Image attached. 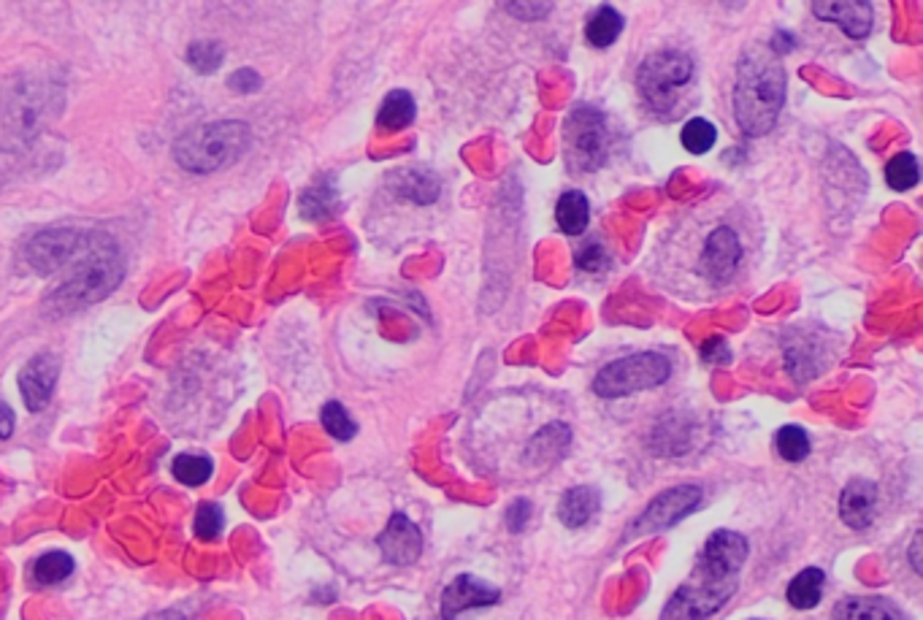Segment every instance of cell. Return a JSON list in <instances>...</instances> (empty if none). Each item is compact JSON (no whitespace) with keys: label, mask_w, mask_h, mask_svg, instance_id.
Returning a JSON list of instances; mask_svg holds the SVG:
<instances>
[{"label":"cell","mask_w":923,"mask_h":620,"mask_svg":"<svg viewBox=\"0 0 923 620\" xmlns=\"http://www.w3.org/2000/svg\"><path fill=\"white\" fill-rule=\"evenodd\" d=\"M824 586H826V575L824 569H818V566H807V569H802L794 580L789 583V605L796 607V610H813V607L821 605V599H824Z\"/></svg>","instance_id":"cell-24"},{"label":"cell","mask_w":923,"mask_h":620,"mask_svg":"<svg viewBox=\"0 0 923 620\" xmlns=\"http://www.w3.org/2000/svg\"><path fill=\"white\" fill-rule=\"evenodd\" d=\"M222 525H225V515H222L220 507L211 504V501H206V504L198 507V512H195V521H193L195 536L211 542V540H217V536L222 534Z\"/></svg>","instance_id":"cell-35"},{"label":"cell","mask_w":923,"mask_h":620,"mask_svg":"<svg viewBox=\"0 0 923 620\" xmlns=\"http://www.w3.org/2000/svg\"><path fill=\"white\" fill-rule=\"evenodd\" d=\"M680 139H683V146L691 152V155H704V152H709L715 146L718 128H715L709 120H704V117H691V120L683 126Z\"/></svg>","instance_id":"cell-32"},{"label":"cell","mask_w":923,"mask_h":620,"mask_svg":"<svg viewBox=\"0 0 923 620\" xmlns=\"http://www.w3.org/2000/svg\"><path fill=\"white\" fill-rule=\"evenodd\" d=\"M704 499V490L699 486H674L655 496L648 504V510L637 518L634 534H659V531L672 529L683 521L685 515L696 510Z\"/></svg>","instance_id":"cell-10"},{"label":"cell","mask_w":923,"mask_h":620,"mask_svg":"<svg viewBox=\"0 0 923 620\" xmlns=\"http://www.w3.org/2000/svg\"><path fill=\"white\" fill-rule=\"evenodd\" d=\"M919 542H921V534H915V540H913V547H910V555H913V569L919 572L921 575V561H919V553H921V547H919Z\"/></svg>","instance_id":"cell-42"},{"label":"cell","mask_w":923,"mask_h":620,"mask_svg":"<svg viewBox=\"0 0 923 620\" xmlns=\"http://www.w3.org/2000/svg\"><path fill=\"white\" fill-rule=\"evenodd\" d=\"M623 25V14H620L615 6L605 3L590 14L588 25H585V39H588V44L596 46V50H607V46H612L615 41L620 39Z\"/></svg>","instance_id":"cell-23"},{"label":"cell","mask_w":923,"mask_h":620,"mask_svg":"<svg viewBox=\"0 0 923 620\" xmlns=\"http://www.w3.org/2000/svg\"><path fill=\"white\" fill-rule=\"evenodd\" d=\"M921 180V165L913 152H899L886 165V182L893 191H913Z\"/></svg>","instance_id":"cell-31"},{"label":"cell","mask_w":923,"mask_h":620,"mask_svg":"<svg viewBox=\"0 0 923 620\" xmlns=\"http://www.w3.org/2000/svg\"><path fill=\"white\" fill-rule=\"evenodd\" d=\"M555 222L566 236L585 233L590 222V204L583 191H566L555 204Z\"/></svg>","instance_id":"cell-25"},{"label":"cell","mask_w":923,"mask_h":620,"mask_svg":"<svg viewBox=\"0 0 923 620\" xmlns=\"http://www.w3.org/2000/svg\"><path fill=\"white\" fill-rule=\"evenodd\" d=\"M176 480L187 488H198L204 482L211 480L215 475V464H211L209 456H198V453H182V456L174 458V466H171Z\"/></svg>","instance_id":"cell-28"},{"label":"cell","mask_w":923,"mask_h":620,"mask_svg":"<svg viewBox=\"0 0 923 620\" xmlns=\"http://www.w3.org/2000/svg\"><path fill=\"white\" fill-rule=\"evenodd\" d=\"M63 106V96L50 79L28 76L14 85L6 98V126L17 135H33L55 117Z\"/></svg>","instance_id":"cell-8"},{"label":"cell","mask_w":923,"mask_h":620,"mask_svg":"<svg viewBox=\"0 0 923 620\" xmlns=\"http://www.w3.org/2000/svg\"><path fill=\"white\" fill-rule=\"evenodd\" d=\"M531 515H534V504H531L529 499H523V496H520V499L510 501V507H507V515H504L507 529H510L512 534H520V531L529 525Z\"/></svg>","instance_id":"cell-37"},{"label":"cell","mask_w":923,"mask_h":620,"mask_svg":"<svg viewBox=\"0 0 923 620\" xmlns=\"http://www.w3.org/2000/svg\"><path fill=\"white\" fill-rule=\"evenodd\" d=\"M252 131L247 122L217 120L195 126L176 139L174 161L191 174H215L228 168L250 150Z\"/></svg>","instance_id":"cell-4"},{"label":"cell","mask_w":923,"mask_h":620,"mask_svg":"<svg viewBox=\"0 0 923 620\" xmlns=\"http://www.w3.org/2000/svg\"><path fill=\"white\" fill-rule=\"evenodd\" d=\"M319 417H323V428L328 431L334 439L350 442L352 436L358 434V425H355L350 412H347L339 401H328V404L323 406V415Z\"/></svg>","instance_id":"cell-33"},{"label":"cell","mask_w":923,"mask_h":620,"mask_svg":"<svg viewBox=\"0 0 923 620\" xmlns=\"http://www.w3.org/2000/svg\"><path fill=\"white\" fill-rule=\"evenodd\" d=\"M382 558L393 566H412L423 553V534L404 512H395L380 536H377Z\"/></svg>","instance_id":"cell-12"},{"label":"cell","mask_w":923,"mask_h":620,"mask_svg":"<svg viewBox=\"0 0 923 620\" xmlns=\"http://www.w3.org/2000/svg\"><path fill=\"white\" fill-rule=\"evenodd\" d=\"M96 230H79V228H50L35 233L25 247L28 263L33 265L39 274H55L68 265L70 261L87 250Z\"/></svg>","instance_id":"cell-9"},{"label":"cell","mask_w":923,"mask_h":620,"mask_svg":"<svg viewBox=\"0 0 923 620\" xmlns=\"http://www.w3.org/2000/svg\"><path fill=\"white\" fill-rule=\"evenodd\" d=\"M609 126L605 111L590 104L574 106L564 126V150L572 171H596L609 157Z\"/></svg>","instance_id":"cell-7"},{"label":"cell","mask_w":923,"mask_h":620,"mask_svg":"<svg viewBox=\"0 0 923 620\" xmlns=\"http://www.w3.org/2000/svg\"><path fill=\"white\" fill-rule=\"evenodd\" d=\"M574 263H577L583 271H588V274H599V271H605L609 265V255L599 241H588V244L579 247Z\"/></svg>","instance_id":"cell-36"},{"label":"cell","mask_w":923,"mask_h":620,"mask_svg":"<svg viewBox=\"0 0 923 620\" xmlns=\"http://www.w3.org/2000/svg\"><path fill=\"white\" fill-rule=\"evenodd\" d=\"M794 46L796 39L789 31H774L772 39H769V50H772L774 55H785V52H791Z\"/></svg>","instance_id":"cell-40"},{"label":"cell","mask_w":923,"mask_h":620,"mask_svg":"<svg viewBox=\"0 0 923 620\" xmlns=\"http://www.w3.org/2000/svg\"><path fill=\"white\" fill-rule=\"evenodd\" d=\"M694 431L696 423L691 417H685L683 412H669L653 428L650 447L659 456H683L691 447V442H694Z\"/></svg>","instance_id":"cell-19"},{"label":"cell","mask_w":923,"mask_h":620,"mask_svg":"<svg viewBox=\"0 0 923 620\" xmlns=\"http://www.w3.org/2000/svg\"><path fill=\"white\" fill-rule=\"evenodd\" d=\"M601 510V493L594 486H574L564 493L558 504V521L566 529H583L596 518Z\"/></svg>","instance_id":"cell-20"},{"label":"cell","mask_w":923,"mask_h":620,"mask_svg":"<svg viewBox=\"0 0 923 620\" xmlns=\"http://www.w3.org/2000/svg\"><path fill=\"white\" fill-rule=\"evenodd\" d=\"M813 14L843 28L850 39H867L875 25V6L869 0H818Z\"/></svg>","instance_id":"cell-17"},{"label":"cell","mask_w":923,"mask_h":620,"mask_svg":"<svg viewBox=\"0 0 923 620\" xmlns=\"http://www.w3.org/2000/svg\"><path fill=\"white\" fill-rule=\"evenodd\" d=\"M390 187L395 191V196L412 200V204H417V206L434 204L442 193L439 176L423 168L399 171V174L393 176V182H390Z\"/></svg>","instance_id":"cell-21"},{"label":"cell","mask_w":923,"mask_h":620,"mask_svg":"<svg viewBox=\"0 0 923 620\" xmlns=\"http://www.w3.org/2000/svg\"><path fill=\"white\" fill-rule=\"evenodd\" d=\"M739 263H742V244H739L737 233L729 226H718L707 236V244H704L699 258V271L713 285H726L734 271L739 269Z\"/></svg>","instance_id":"cell-11"},{"label":"cell","mask_w":923,"mask_h":620,"mask_svg":"<svg viewBox=\"0 0 923 620\" xmlns=\"http://www.w3.org/2000/svg\"><path fill=\"white\" fill-rule=\"evenodd\" d=\"M222 61L225 52L222 44H217V41H195V44H191V50H187V63H191V68L198 70V74H215V70L222 66Z\"/></svg>","instance_id":"cell-34"},{"label":"cell","mask_w":923,"mask_h":620,"mask_svg":"<svg viewBox=\"0 0 923 620\" xmlns=\"http://www.w3.org/2000/svg\"><path fill=\"white\" fill-rule=\"evenodd\" d=\"M774 447H778L780 458L785 464H802L804 458L813 453V445H810V436L802 425H783L774 436Z\"/></svg>","instance_id":"cell-30"},{"label":"cell","mask_w":923,"mask_h":620,"mask_svg":"<svg viewBox=\"0 0 923 620\" xmlns=\"http://www.w3.org/2000/svg\"><path fill=\"white\" fill-rule=\"evenodd\" d=\"M260 85H263V79H260V76L252 68L236 70V74H230V79H228L230 90L241 93V96H250V93L260 90Z\"/></svg>","instance_id":"cell-38"},{"label":"cell","mask_w":923,"mask_h":620,"mask_svg":"<svg viewBox=\"0 0 923 620\" xmlns=\"http://www.w3.org/2000/svg\"><path fill=\"white\" fill-rule=\"evenodd\" d=\"M57 377H61V358L52 356V352H41V356H35L31 363L22 369L20 391L28 410L41 412L50 404L57 385Z\"/></svg>","instance_id":"cell-16"},{"label":"cell","mask_w":923,"mask_h":620,"mask_svg":"<svg viewBox=\"0 0 923 620\" xmlns=\"http://www.w3.org/2000/svg\"><path fill=\"white\" fill-rule=\"evenodd\" d=\"M748 553L750 545L739 531H713L709 540L704 542L699 558H696L694 572H691V577L683 586L674 590L661 618H713L737 594L739 572H742L745 561H748Z\"/></svg>","instance_id":"cell-1"},{"label":"cell","mask_w":923,"mask_h":620,"mask_svg":"<svg viewBox=\"0 0 923 620\" xmlns=\"http://www.w3.org/2000/svg\"><path fill=\"white\" fill-rule=\"evenodd\" d=\"M14 434V410L0 399V442Z\"/></svg>","instance_id":"cell-41"},{"label":"cell","mask_w":923,"mask_h":620,"mask_svg":"<svg viewBox=\"0 0 923 620\" xmlns=\"http://www.w3.org/2000/svg\"><path fill=\"white\" fill-rule=\"evenodd\" d=\"M702 358L707 360V363H729L731 352H729V345H726V339H709L704 341L702 347Z\"/></svg>","instance_id":"cell-39"},{"label":"cell","mask_w":923,"mask_h":620,"mask_svg":"<svg viewBox=\"0 0 923 620\" xmlns=\"http://www.w3.org/2000/svg\"><path fill=\"white\" fill-rule=\"evenodd\" d=\"M68 265V276L46 298L50 309L57 315H68V312L98 304L111 291H117V285L126 276V255L117 247V241L100 233V230H96L87 250Z\"/></svg>","instance_id":"cell-3"},{"label":"cell","mask_w":923,"mask_h":620,"mask_svg":"<svg viewBox=\"0 0 923 620\" xmlns=\"http://www.w3.org/2000/svg\"><path fill=\"white\" fill-rule=\"evenodd\" d=\"M828 360V347L821 339V334L813 330H791L785 336V369L796 377V380H810V377L821 374Z\"/></svg>","instance_id":"cell-15"},{"label":"cell","mask_w":923,"mask_h":620,"mask_svg":"<svg viewBox=\"0 0 923 620\" xmlns=\"http://www.w3.org/2000/svg\"><path fill=\"white\" fill-rule=\"evenodd\" d=\"M417 117V104L406 90H393L388 93L382 100L380 111H377V122L384 131H404L410 128Z\"/></svg>","instance_id":"cell-26"},{"label":"cell","mask_w":923,"mask_h":620,"mask_svg":"<svg viewBox=\"0 0 923 620\" xmlns=\"http://www.w3.org/2000/svg\"><path fill=\"white\" fill-rule=\"evenodd\" d=\"M672 377V363L661 352H634L607 363L594 380V393L599 399L615 401L634 395L650 388H659Z\"/></svg>","instance_id":"cell-6"},{"label":"cell","mask_w":923,"mask_h":620,"mask_svg":"<svg viewBox=\"0 0 923 620\" xmlns=\"http://www.w3.org/2000/svg\"><path fill=\"white\" fill-rule=\"evenodd\" d=\"M70 575H74V558L63 551L41 553L31 566V577L39 588L61 586Z\"/></svg>","instance_id":"cell-27"},{"label":"cell","mask_w":923,"mask_h":620,"mask_svg":"<svg viewBox=\"0 0 923 620\" xmlns=\"http://www.w3.org/2000/svg\"><path fill=\"white\" fill-rule=\"evenodd\" d=\"M336 206H339V193L330 182H317L301 196V215L310 217V220H325V217L334 215Z\"/></svg>","instance_id":"cell-29"},{"label":"cell","mask_w":923,"mask_h":620,"mask_svg":"<svg viewBox=\"0 0 923 620\" xmlns=\"http://www.w3.org/2000/svg\"><path fill=\"white\" fill-rule=\"evenodd\" d=\"M878 507L880 488L878 482L867 480V477L850 480L843 488V496H839V518L854 531H867L875 523V518H878Z\"/></svg>","instance_id":"cell-14"},{"label":"cell","mask_w":923,"mask_h":620,"mask_svg":"<svg viewBox=\"0 0 923 620\" xmlns=\"http://www.w3.org/2000/svg\"><path fill=\"white\" fill-rule=\"evenodd\" d=\"M783 61L769 44H753L739 55L737 81H734V117L748 139H761L774 128L785 106Z\"/></svg>","instance_id":"cell-2"},{"label":"cell","mask_w":923,"mask_h":620,"mask_svg":"<svg viewBox=\"0 0 923 620\" xmlns=\"http://www.w3.org/2000/svg\"><path fill=\"white\" fill-rule=\"evenodd\" d=\"M501 599V590L475 575H458L442 594V618H458L466 610H482Z\"/></svg>","instance_id":"cell-13"},{"label":"cell","mask_w":923,"mask_h":620,"mask_svg":"<svg viewBox=\"0 0 923 620\" xmlns=\"http://www.w3.org/2000/svg\"><path fill=\"white\" fill-rule=\"evenodd\" d=\"M834 618L843 620H886V618H904V612L889 599H878V596H848L834 607Z\"/></svg>","instance_id":"cell-22"},{"label":"cell","mask_w":923,"mask_h":620,"mask_svg":"<svg viewBox=\"0 0 923 620\" xmlns=\"http://www.w3.org/2000/svg\"><path fill=\"white\" fill-rule=\"evenodd\" d=\"M572 428L566 423H547L534 434V439L525 445L523 460L529 466H553L569 453Z\"/></svg>","instance_id":"cell-18"},{"label":"cell","mask_w":923,"mask_h":620,"mask_svg":"<svg viewBox=\"0 0 923 620\" xmlns=\"http://www.w3.org/2000/svg\"><path fill=\"white\" fill-rule=\"evenodd\" d=\"M694 57L683 50H659L642 61L637 70V90L650 111L669 117L680 96L694 81Z\"/></svg>","instance_id":"cell-5"}]
</instances>
